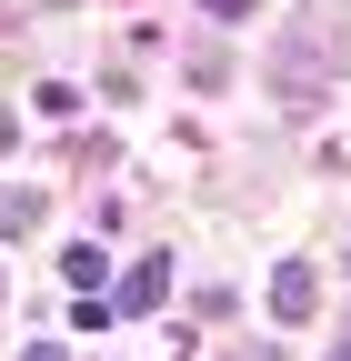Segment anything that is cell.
Returning a JSON list of instances; mask_svg holds the SVG:
<instances>
[{
  "instance_id": "6da1fadb",
  "label": "cell",
  "mask_w": 351,
  "mask_h": 361,
  "mask_svg": "<svg viewBox=\"0 0 351 361\" xmlns=\"http://www.w3.org/2000/svg\"><path fill=\"white\" fill-rule=\"evenodd\" d=\"M271 311H281V322H301V311H312V271H301V261L271 271Z\"/></svg>"
},
{
  "instance_id": "7a4b0ae2",
  "label": "cell",
  "mask_w": 351,
  "mask_h": 361,
  "mask_svg": "<svg viewBox=\"0 0 351 361\" xmlns=\"http://www.w3.org/2000/svg\"><path fill=\"white\" fill-rule=\"evenodd\" d=\"M161 291H171V271H161V261H141V271H130V291H121V311H151Z\"/></svg>"
},
{
  "instance_id": "3957f363",
  "label": "cell",
  "mask_w": 351,
  "mask_h": 361,
  "mask_svg": "<svg viewBox=\"0 0 351 361\" xmlns=\"http://www.w3.org/2000/svg\"><path fill=\"white\" fill-rule=\"evenodd\" d=\"M30 221H40V201H30V191H0V231H30Z\"/></svg>"
},
{
  "instance_id": "277c9868",
  "label": "cell",
  "mask_w": 351,
  "mask_h": 361,
  "mask_svg": "<svg viewBox=\"0 0 351 361\" xmlns=\"http://www.w3.org/2000/svg\"><path fill=\"white\" fill-rule=\"evenodd\" d=\"M201 11H221V20H241V11H251V0H201Z\"/></svg>"
},
{
  "instance_id": "5b68a950",
  "label": "cell",
  "mask_w": 351,
  "mask_h": 361,
  "mask_svg": "<svg viewBox=\"0 0 351 361\" xmlns=\"http://www.w3.org/2000/svg\"><path fill=\"white\" fill-rule=\"evenodd\" d=\"M231 361H271V351H231Z\"/></svg>"
},
{
  "instance_id": "8992f818",
  "label": "cell",
  "mask_w": 351,
  "mask_h": 361,
  "mask_svg": "<svg viewBox=\"0 0 351 361\" xmlns=\"http://www.w3.org/2000/svg\"><path fill=\"white\" fill-rule=\"evenodd\" d=\"M30 361H61V351H30Z\"/></svg>"
},
{
  "instance_id": "52a82bcc",
  "label": "cell",
  "mask_w": 351,
  "mask_h": 361,
  "mask_svg": "<svg viewBox=\"0 0 351 361\" xmlns=\"http://www.w3.org/2000/svg\"><path fill=\"white\" fill-rule=\"evenodd\" d=\"M331 361H351V341H341V351H331Z\"/></svg>"
}]
</instances>
